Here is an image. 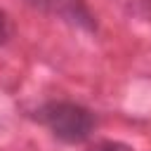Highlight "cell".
Returning <instances> with one entry per match:
<instances>
[{"instance_id": "cell-5", "label": "cell", "mask_w": 151, "mask_h": 151, "mask_svg": "<svg viewBox=\"0 0 151 151\" xmlns=\"http://www.w3.org/2000/svg\"><path fill=\"white\" fill-rule=\"evenodd\" d=\"M139 2H142V5H144V7L149 9V12H151V0H139Z\"/></svg>"}, {"instance_id": "cell-4", "label": "cell", "mask_w": 151, "mask_h": 151, "mask_svg": "<svg viewBox=\"0 0 151 151\" xmlns=\"http://www.w3.org/2000/svg\"><path fill=\"white\" fill-rule=\"evenodd\" d=\"M12 38V21L5 9H0V45H5Z\"/></svg>"}, {"instance_id": "cell-2", "label": "cell", "mask_w": 151, "mask_h": 151, "mask_svg": "<svg viewBox=\"0 0 151 151\" xmlns=\"http://www.w3.org/2000/svg\"><path fill=\"white\" fill-rule=\"evenodd\" d=\"M26 5H31L33 9L45 12L50 17H57L61 21H68L73 26L87 28V31H92L97 26L85 0H26Z\"/></svg>"}, {"instance_id": "cell-3", "label": "cell", "mask_w": 151, "mask_h": 151, "mask_svg": "<svg viewBox=\"0 0 151 151\" xmlns=\"http://www.w3.org/2000/svg\"><path fill=\"white\" fill-rule=\"evenodd\" d=\"M90 151H134L132 146L123 144V142H111V139H104V142H97Z\"/></svg>"}, {"instance_id": "cell-1", "label": "cell", "mask_w": 151, "mask_h": 151, "mask_svg": "<svg viewBox=\"0 0 151 151\" xmlns=\"http://www.w3.org/2000/svg\"><path fill=\"white\" fill-rule=\"evenodd\" d=\"M38 118L57 139L66 144H80L94 130V116L85 106L73 101H47L40 106Z\"/></svg>"}]
</instances>
